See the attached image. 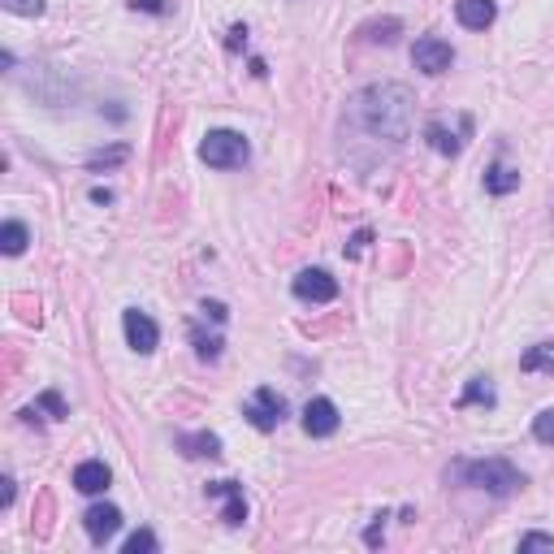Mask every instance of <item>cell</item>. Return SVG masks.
Wrapping results in <instances>:
<instances>
[{
    "label": "cell",
    "instance_id": "5bb4252c",
    "mask_svg": "<svg viewBox=\"0 0 554 554\" xmlns=\"http://www.w3.org/2000/svg\"><path fill=\"white\" fill-rule=\"evenodd\" d=\"M520 187V169H511V165H490L485 169V191L490 195H511Z\"/></svg>",
    "mask_w": 554,
    "mask_h": 554
},
{
    "label": "cell",
    "instance_id": "5b68a950",
    "mask_svg": "<svg viewBox=\"0 0 554 554\" xmlns=\"http://www.w3.org/2000/svg\"><path fill=\"white\" fill-rule=\"evenodd\" d=\"M451 61H455V48L446 44V39H438V35L416 39V48H412V65H416L420 74H446V70H451Z\"/></svg>",
    "mask_w": 554,
    "mask_h": 554
},
{
    "label": "cell",
    "instance_id": "603a6c76",
    "mask_svg": "<svg viewBox=\"0 0 554 554\" xmlns=\"http://www.w3.org/2000/svg\"><path fill=\"white\" fill-rule=\"evenodd\" d=\"M9 13H22V18H39L44 13V0H0Z\"/></svg>",
    "mask_w": 554,
    "mask_h": 554
},
{
    "label": "cell",
    "instance_id": "e0dca14e",
    "mask_svg": "<svg viewBox=\"0 0 554 554\" xmlns=\"http://www.w3.org/2000/svg\"><path fill=\"white\" fill-rule=\"evenodd\" d=\"M472 403L494 407V386H490V377H472V381H468V390L459 394V407H472Z\"/></svg>",
    "mask_w": 554,
    "mask_h": 554
},
{
    "label": "cell",
    "instance_id": "ba28073f",
    "mask_svg": "<svg viewBox=\"0 0 554 554\" xmlns=\"http://www.w3.org/2000/svg\"><path fill=\"white\" fill-rule=\"evenodd\" d=\"M83 529L87 537L96 546H104L109 537H117V529H122V511H117L113 503H96V507H87V516H83Z\"/></svg>",
    "mask_w": 554,
    "mask_h": 554
},
{
    "label": "cell",
    "instance_id": "7402d4cb",
    "mask_svg": "<svg viewBox=\"0 0 554 554\" xmlns=\"http://www.w3.org/2000/svg\"><path fill=\"white\" fill-rule=\"evenodd\" d=\"M39 407H44V412H48L52 420L70 416V407H65V399H61V394H57V390H44V394H39Z\"/></svg>",
    "mask_w": 554,
    "mask_h": 554
},
{
    "label": "cell",
    "instance_id": "4316f807",
    "mask_svg": "<svg viewBox=\"0 0 554 554\" xmlns=\"http://www.w3.org/2000/svg\"><path fill=\"white\" fill-rule=\"evenodd\" d=\"M0 507H13V477H5V490H0Z\"/></svg>",
    "mask_w": 554,
    "mask_h": 554
},
{
    "label": "cell",
    "instance_id": "6da1fadb",
    "mask_svg": "<svg viewBox=\"0 0 554 554\" xmlns=\"http://www.w3.org/2000/svg\"><path fill=\"white\" fill-rule=\"evenodd\" d=\"M412 109H416V100L403 83H377V87H364L351 96L347 122L360 126L368 139L403 143L412 135Z\"/></svg>",
    "mask_w": 554,
    "mask_h": 554
},
{
    "label": "cell",
    "instance_id": "8fae6325",
    "mask_svg": "<svg viewBox=\"0 0 554 554\" xmlns=\"http://www.w3.org/2000/svg\"><path fill=\"white\" fill-rule=\"evenodd\" d=\"M109 481H113V472H109V464H104V459H83V464L74 468V490L78 494H104L109 490Z\"/></svg>",
    "mask_w": 554,
    "mask_h": 554
},
{
    "label": "cell",
    "instance_id": "30bf717a",
    "mask_svg": "<svg viewBox=\"0 0 554 554\" xmlns=\"http://www.w3.org/2000/svg\"><path fill=\"white\" fill-rule=\"evenodd\" d=\"M208 498H221V520L226 524H243L247 520V498H243V485L239 481H213L208 485Z\"/></svg>",
    "mask_w": 554,
    "mask_h": 554
},
{
    "label": "cell",
    "instance_id": "ac0fdd59",
    "mask_svg": "<svg viewBox=\"0 0 554 554\" xmlns=\"http://www.w3.org/2000/svg\"><path fill=\"white\" fill-rule=\"evenodd\" d=\"M126 156H130V148H126V143H117V148H109V152H91L87 169H91V174H100V169H117Z\"/></svg>",
    "mask_w": 554,
    "mask_h": 554
},
{
    "label": "cell",
    "instance_id": "cb8c5ba5",
    "mask_svg": "<svg viewBox=\"0 0 554 554\" xmlns=\"http://www.w3.org/2000/svg\"><path fill=\"white\" fill-rule=\"evenodd\" d=\"M520 550H554V537L550 533H524L520 537Z\"/></svg>",
    "mask_w": 554,
    "mask_h": 554
},
{
    "label": "cell",
    "instance_id": "4fadbf2b",
    "mask_svg": "<svg viewBox=\"0 0 554 554\" xmlns=\"http://www.w3.org/2000/svg\"><path fill=\"white\" fill-rule=\"evenodd\" d=\"M178 446H182V455H191V459H217L221 455L217 433H182Z\"/></svg>",
    "mask_w": 554,
    "mask_h": 554
},
{
    "label": "cell",
    "instance_id": "d4e9b609",
    "mask_svg": "<svg viewBox=\"0 0 554 554\" xmlns=\"http://www.w3.org/2000/svg\"><path fill=\"white\" fill-rule=\"evenodd\" d=\"M130 9H143V13H165V0H130Z\"/></svg>",
    "mask_w": 554,
    "mask_h": 554
},
{
    "label": "cell",
    "instance_id": "ffe728a7",
    "mask_svg": "<svg viewBox=\"0 0 554 554\" xmlns=\"http://www.w3.org/2000/svg\"><path fill=\"white\" fill-rule=\"evenodd\" d=\"M533 438L542 446H554V407H546V412L533 416Z\"/></svg>",
    "mask_w": 554,
    "mask_h": 554
},
{
    "label": "cell",
    "instance_id": "277c9868",
    "mask_svg": "<svg viewBox=\"0 0 554 554\" xmlns=\"http://www.w3.org/2000/svg\"><path fill=\"white\" fill-rule=\"evenodd\" d=\"M243 416L252 420V425L260 429V433H269V429H277L286 420V399L277 394L273 386H260V390H252L243 399Z\"/></svg>",
    "mask_w": 554,
    "mask_h": 554
},
{
    "label": "cell",
    "instance_id": "f1b7e54d",
    "mask_svg": "<svg viewBox=\"0 0 554 554\" xmlns=\"http://www.w3.org/2000/svg\"><path fill=\"white\" fill-rule=\"evenodd\" d=\"M364 243H368V230H360V234L351 239V256H360V252H364Z\"/></svg>",
    "mask_w": 554,
    "mask_h": 554
},
{
    "label": "cell",
    "instance_id": "3957f363",
    "mask_svg": "<svg viewBox=\"0 0 554 554\" xmlns=\"http://www.w3.org/2000/svg\"><path fill=\"white\" fill-rule=\"evenodd\" d=\"M247 156H252V148H247V139L239 130H208L200 143V161L213 169H239L247 165Z\"/></svg>",
    "mask_w": 554,
    "mask_h": 554
},
{
    "label": "cell",
    "instance_id": "d6986e66",
    "mask_svg": "<svg viewBox=\"0 0 554 554\" xmlns=\"http://www.w3.org/2000/svg\"><path fill=\"white\" fill-rule=\"evenodd\" d=\"M156 550H161V542H156L152 529H139L126 537V554H156Z\"/></svg>",
    "mask_w": 554,
    "mask_h": 554
},
{
    "label": "cell",
    "instance_id": "8992f818",
    "mask_svg": "<svg viewBox=\"0 0 554 554\" xmlns=\"http://www.w3.org/2000/svg\"><path fill=\"white\" fill-rule=\"evenodd\" d=\"M122 329H126L130 351H139V355H152L156 342H161V329H156V321H152L148 312H139V308H126L122 312Z\"/></svg>",
    "mask_w": 554,
    "mask_h": 554
},
{
    "label": "cell",
    "instance_id": "44dd1931",
    "mask_svg": "<svg viewBox=\"0 0 554 554\" xmlns=\"http://www.w3.org/2000/svg\"><path fill=\"white\" fill-rule=\"evenodd\" d=\"M425 135H429V143H433L438 152H459V139H455V135H446V126L433 122V126L425 130Z\"/></svg>",
    "mask_w": 554,
    "mask_h": 554
},
{
    "label": "cell",
    "instance_id": "2e32d148",
    "mask_svg": "<svg viewBox=\"0 0 554 554\" xmlns=\"http://www.w3.org/2000/svg\"><path fill=\"white\" fill-rule=\"evenodd\" d=\"M26 243H31V234H26L22 221H5V226H0V252L5 256H22Z\"/></svg>",
    "mask_w": 554,
    "mask_h": 554
},
{
    "label": "cell",
    "instance_id": "83f0119b",
    "mask_svg": "<svg viewBox=\"0 0 554 554\" xmlns=\"http://www.w3.org/2000/svg\"><path fill=\"white\" fill-rule=\"evenodd\" d=\"M239 44H247V26H234L230 31V48H239Z\"/></svg>",
    "mask_w": 554,
    "mask_h": 554
},
{
    "label": "cell",
    "instance_id": "7c38bea8",
    "mask_svg": "<svg viewBox=\"0 0 554 554\" xmlns=\"http://www.w3.org/2000/svg\"><path fill=\"white\" fill-rule=\"evenodd\" d=\"M455 18H459V26H468V31H485V26H494L498 5L494 0H455Z\"/></svg>",
    "mask_w": 554,
    "mask_h": 554
},
{
    "label": "cell",
    "instance_id": "52a82bcc",
    "mask_svg": "<svg viewBox=\"0 0 554 554\" xmlns=\"http://www.w3.org/2000/svg\"><path fill=\"white\" fill-rule=\"evenodd\" d=\"M290 290H295V299H303V303H334L338 299V282L325 269H303L295 282H290Z\"/></svg>",
    "mask_w": 554,
    "mask_h": 554
},
{
    "label": "cell",
    "instance_id": "9c48e42d",
    "mask_svg": "<svg viewBox=\"0 0 554 554\" xmlns=\"http://www.w3.org/2000/svg\"><path fill=\"white\" fill-rule=\"evenodd\" d=\"M303 429H308V438H334L338 433V407L329 399H312L303 407Z\"/></svg>",
    "mask_w": 554,
    "mask_h": 554
},
{
    "label": "cell",
    "instance_id": "7a4b0ae2",
    "mask_svg": "<svg viewBox=\"0 0 554 554\" xmlns=\"http://www.w3.org/2000/svg\"><path fill=\"white\" fill-rule=\"evenodd\" d=\"M455 477L490 498H511L516 490H524V472L507 459H464V464H455Z\"/></svg>",
    "mask_w": 554,
    "mask_h": 554
},
{
    "label": "cell",
    "instance_id": "484cf974",
    "mask_svg": "<svg viewBox=\"0 0 554 554\" xmlns=\"http://www.w3.org/2000/svg\"><path fill=\"white\" fill-rule=\"evenodd\" d=\"M381 520H386V516H377V524L364 533V542H368V546H381Z\"/></svg>",
    "mask_w": 554,
    "mask_h": 554
},
{
    "label": "cell",
    "instance_id": "9a60e30c",
    "mask_svg": "<svg viewBox=\"0 0 554 554\" xmlns=\"http://www.w3.org/2000/svg\"><path fill=\"white\" fill-rule=\"evenodd\" d=\"M520 368L524 373H554V342H537L533 351H524Z\"/></svg>",
    "mask_w": 554,
    "mask_h": 554
}]
</instances>
